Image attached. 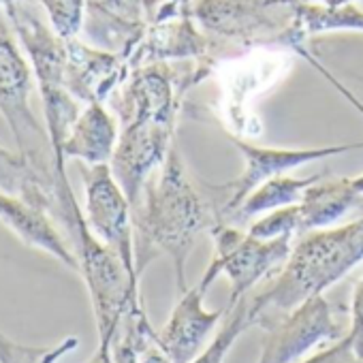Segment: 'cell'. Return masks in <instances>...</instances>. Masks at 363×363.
I'll return each mask as SVG.
<instances>
[{"label":"cell","instance_id":"6da1fadb","mask_svg":"<svg viewBox=\"0 0 363 363\" xmlns=\"http://www.w3.org/2000/svg\"><path fill=\"white\" fill-rule=\"evenodd\" d=\"M208 227V210L191 186L175 150L169 152L162 173L145 189L143 203L133 208L135 269H143L158 257L169 255L179 293L186 291V261L197 235Z\"/></svg>","mask_w":363,"mask_h":363},{"label":"cell","instance_id":"7a4b0ae2","mask_svg":"<svg viewBox=\"0 0 363 363\" xmlns=\"http://www.w3.org/2000/svg\"><path fill=\"white\" fill-rule=\"evenodd\" d=\"M363 261V218L335 229H316L293 248L278 276L250 297L255 323L265 327L301 301L323 295Z\"/></svg>","mask_w":363,"mask_h":363},{"label":"cell","instance_id":"3957f363","mask_svg":"<svg viewBox=\"0 0 363 363\" xmlns=\"http://www.w3.org/2000/svg\"><path fill=\"white\" fill-rule=\"evenodd\" d=\"M9 24L28 54L35 79L41 90L45 126L52 139L56 173H67V160L62 156V143L75 124L79 101L67 88V39H62L52 26H48L35 5V0H13L3 7Z\"/></svg>","mask_w":363,"mask_h":363},{"label":"cell","instance_id":"277c9868","mask_svg":"<svg viewBox=\"0 0 363 363\" xmlns=\"http://www.w3.org/2000/svg\"><path fill=\"white\" fill-rule=\"evenodd\" d=\"M9 18L0 9V113L7 120L18 152L30 164L45 191L56 199L58 210V175L56 158L48 126H43L30 107L33 88V67L22 56L13 28H9ZM56 216V212H54Z\"/></svg>","mask_w":363,"mask_h":363},{"label":"cell","instance_id":"5b68a950","mask_svg":"<svg viewBox=\"0 0 363 363\" xmlns=\"http://www.w3.org/2000/svg\"><path fill=\"white\" fill-rule=\"evenodd\" d=\"M257 363H299L320 344H335L346 337L335 308L323 295L301 301L291 312L269 320Z\"/></svg>","mask_w":363,"mask_h":363},{"label":"cell","instance_id":"8992f818","mask_svg":"<svg viewBox=\"0 0 363 363\" xmlns=\"http://www.w3.org/2000/svg\"><path fill=\"white\" fill-rule=\"evenodd\" d=\"M216 252L214 263L231 282V299L235 303L274 269L284 265L293 248V235H280L261 240L250 233H242L231 225H218L212 229Z\"/></svg>","mask_w":363,"mask_h":363},{"label":"cell","instance_id":"52a82bcc","mask_svg":"<svg viewBox=\"0 0 363 363\" xmlns=\"http://www.w3.org/2000/svg\"><path fill=\"white\" fill-rule=\"evenodd\" d=\"M84 191H86V223L90 231L120 255L124 265L137 276L135 269V229L133 206L111 173L109 162L84 164ZM139 278V276H137Z\"/></svg>","mask_w":363,"mask_h":363},{"label":"cell","instance_id":"ba28073f","mask_svg":"<svg viewBox=\"0 0 363 363\" xmlns=\"http://www.w3.org/2000/svg\"><path fill=\"white\" fill-rule=\"evenodd\" d=\"M218 276H220L218 265L210 261L201 280L182 293L164 327L156 333V344L164 350V354L173 363H191L193 359H197L206 348L208 335L227 316V308L220 310L203 308V297Z\"/></svg>","mask_w":363,"mask_h":363},{"label":"cell","instance_id":"9c48e42d","mask_svg":"<svg viewBox=\"0 0 363 363\" xmlns=\"http://www.w3.org/2000/svg\"><path fill=\"white\" fill-rule=\"evenodd\" d=\"M235 147L244 154L246 158V169L244 173L231 182V184L223 186L220 191L227 193L223 212L225 216H231L240 203L259 186L265 179L282 175L289 169H295L299 164L318 160V158H327V156H337V154H346L352 150H363V141L357 143H342V145H327V147H308V150H282V147H259V145H250L242 139H233Z\"/></svg>","mask_w":363,"mask_h":363},{"label":"cell","instance_id":"30bf717a","mask_svg":"<svg viewBox=\"0 0 363 363\" xmlns=\"http://www.w3.org/2000/svg\"><path fill=\"white\" fill-rule=\"evenodd\" d=\"M164 120L137 118L124 124L109 167L133 208L139 203L143 179L147 177L152 167L164 156Z\"/></svg>","mask_w":363,"mask_h":363},{"label":"cell","instance_id":"8fae6325","mask_svg":"<svg viewBox=\"0 0 363 363\" xmlns=\"http://www.w3.org/2000/svg\"><path fill=\"white\" fill-rule=\"evenodd\" d=\"M0 220H3L5 227H9L26 246L43 250L52 255L54 259H58L62 265L79 272L75 252L69 248L67 240L58 233L54 220L45 212L24 203L18 197L7 195L5 191H0Z\"/></svg>","mask_w":363,"mask_h":363},{"label":"cell","instance_id":"7c38bea8","mask_svg":"<svg viewBox=\"0 0 363 363\" xmlns=\"http://www.w3.org/2000/svg\"><path fill=\"white\" fill-rule=\"evenodd\" d=\"M67 88L77 99L88 103H103L120 77V60L101 50H92L77 39L67 41Z\"/></svg>","mask_w":363,"mask_h":363},{"label":"cell","instance_id":"4fadbf2b","mask_svg":"<svg viewBox=\"0 0 363 363\" xmlns=\"http://www.w3.org/2000/svg\"><path fill=\"white\" fill-rule=\"evenodd\" d=\"M118 145V124L103 103H88L71 126L62 156L77 158L84 164H105L111 160Z\"/></svg>","mask_w":363,"mask_h":363},{"label":"cell","instance_id":"5bb4252c","mask_svg":"<svg viewBox=\"0 0 363 363\" xmlns=\"http://www.w3.org/2000/svg\"><path fill=\"white\" fill-rule=\"evenodd\" d=\"M363 201L354 179L340 177V179H318L312 184L303 199L295 206L297 212V233L299 231H316L323 227L333 225L346 212Z\"/></svg>","mask_w":363,"mask_h":363},{"label":"cell","instance_id":"9a60e30c","mask_svg":"<svg viewBox=\"0 0 363 363\" xmlns=\"http://www.w3.org/2000/svg\"><path fill=\"white\" fill-rule=\"evenodd\" d=\"M318 179H323V173L310 175V177H293L284 173L269 177L240 203V208L231 214V218L246 220L263 212H274L286 206H297L303 199L306 191L312 184H316Z\"/></svg>","mask_w":363,"mask_h":363},{"label":"cell","instance_id":"2e32d148","mask_svg":"<svg viewBox=\"0 0 363 363\" xmlns=\"http://www.w3.org/2000/svg\"><path fill=\"white\" fill-rule=\"evenodd\" d=\"M0 191L45 212L54 220L56 199L45 191L30 164L24 160V156L3 145H0Z\"/></svg>","mask_w":363,"mask_h":363},{"label":"cell","instance_id":"e0dca14e","mask_svg":"<svg viewBox=\"0 0 363 363\" xmlns=\"http://www.w3.org/2000/svg\"><path fill=\"white\" fill-rule=\"evenodd\" d=\"M252 325H257V323H255V314H252V308H250V295H244L235 303L227 306L225 323L218 327L214 340L191 363H225V357L229 354L231 346Z\"/></svg>","mask_w":363,"mask_h":363},{"label":"cell","instance_id":"ac0fdd59","mask_svg":"<svg viewBox=\"0 0 363 363\" xmlns=\"http://www.w3.org/2000/svg\"><path fill=\"white\" fill-rule=\"evenodd\" d=\"M37 3L48 11L50 26L62 39H75L84 26L86 0H37Z\"/></svg>","mask_w":363,"mask_h":363},{"label":"cell","instance_id":"d6986e66","mask_svg":"<svg viewBox=\"0 0 363 363\" xmlns=\"http://www.w3.org/2000/svg\"><path fill=\"white\" fill-rule=\"evenodd\" d=\"M346 337L350 340V346L354 354L363 361V278L354 286L352 303H350V327Z\"/></svg>","mask_w":363,"mask_h":363},{"label":"cell","instance_id":"ffe728a7","mask_svg":"<svg viewBox=\"0 0 363 363\" xmlns=\"http://www.w3.org/2000/svg\"><path fill=\"white\" fill-rule=\"evenodd\" d=\"M299 363H363V361L354 354L350 340L342 337L340 342L331 344L329 348H323L320 352L312 354L310 359H301Z\"/></svg>","mask_w":363,"mask_h":363},{"label":"cell","instance_id":"44dd1931","mask_svg":"<svg viewBox=\"0 0 363 363\" xmlns=\"http://www.w3.org/2000/svg\"><path fill=\"white\" fill-rule=\"evenodd\" d=\"M139 363H173V361L164 354V350L156 344V337H154L152 342H147L143 346L141 357H139Z\"/></svg>","mask_w":363,"mask_h":363},{"label":"cell","instance_id":"7402d4cb","mask_svg":"<svg viewBox=\"0 0 363 363\" xmlns=\"http://www.w3.org/2000/svg\"><path fill=\"white\" fill-rule=\"evenodd\" d=\"M90 363H111V346L107 344H99L94 357L90 359Z\"/></svg>","mask_w":363,"mask_h":363},{"label":"cell","instance_id":"603a6c76","mask_svg":"<svg viewBox=\"0 0 363 363\" xmlns=\"http://www.w3.org/2000/svg\"><path fill=\"white\" fill-rule=\"evenodd\" d=\"M7 3H13V0H0V9H3V7H5Z\"/></svg>","mask_w":363,"mask_h":363}]
</instances>
